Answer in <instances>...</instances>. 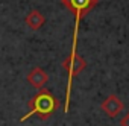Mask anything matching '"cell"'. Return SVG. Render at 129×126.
Wrapping results in <instances>:
<instances>
[{"label":"cell","instance_id":"obj_4","mask_svg":"<svg viewBox=\"0 0 129 126\" xmlns=\"http://www.w3.org/2000/svg\"><path fill=\"white\" fill-rule=\"evenodd\" d=\"M47 81H49V75L43 70V69H40V67H34L30 72H29V75H27V82L32 85V87H35V88H43L46 84H47Z\"/></svg>","mask_w":129,"mask_h":126},{"label":"cell","instance_id":"obj_5","mask_svg":"<svg viewBox=\"0 0 129 126\" xmlns=\"http://www.w3.org/2000/svg\"><path fill=\"white\" fill-rule=\"evenodd\" d=\"M24 23H26V26L30 27L32 30H38V29H41L43 24L46 23V17H44L38 9H32V11L26 15Z\"/></svg>","mask_w":129,"mask_h":126},{"label":"cell","instance_id":"obj_1","mask_svg":"<svg viewBox=\"0 0 129 126\" xmlns=\"http://www.w3.org/2000/svg\"><path fill=\"white\" fill-rule=\"evenodd\" d=\"M27 106H29V112H26L20 118L21 123L26 121L32 115H38L41 120H47L59 108V100L47 88H40V91L29 100Z\"/></svg>","mask_w":129,"mask_h":126},{"label":"cell","instance_id":"obj_6","mask_svg":"<svg viewBox=\"0 0 129 126\" xmlns=\"http://www.w3.org/2000/svg\"><path fill=\"white\" fill-rule=\"evenodd\" d=\"M120 124L121 126H129V112H126V115L120 120Z\"/></svg>","mask_w":129,"mask_h":126},{"label":"cell","instance_id":"obj_2","mask_svg":"<svg viewBox=\"0 0 129 126\" xmlns=\"http://www.w3.org/2000/svg\"><path fill=\"white\" fill-rule=\"evenodd\" d=\"M61 3L73 14L85 15L99 3V0H61Z\"/></svg>","mask_w":129,"mask_h":126},{"label":"cell","instance_id":"obj_3","mask_svg":"<svg viewBox=\"0 0 129 126\" xmlns=\"http://www.w3.org/2000/svg\"><path fill=\"white\" fill-rule=\"evenodd\" d=\"M102 111L109 117V118H114L117 117L123 109H124V103L121 102V99L117 96V94H109L100 105Z\"/></svg>","mask_w":129,"mask_h":126}]
</instances>
